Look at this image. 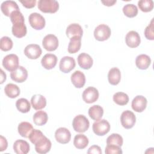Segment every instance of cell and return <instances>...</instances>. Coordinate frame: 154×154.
<instances>
[{"label": "cell", "mask_w": 154, "mask_h": 154, "mask_svg": "<svg viewBox=\"0 0 154 154\" xmlns=\"http://www.w3.org/2000/svg\"><path fill=\"white\" fill-rule=\"evenodd\" d=\"M117 1L116 0H113V1H111V0H106V1H102L101 2L102 4H103L105 5L106 6H112L115 3H116Z\"/></svg>", "instance_id": "obj_45"}, {"label": "cell", "mask_w": 154, "mask_h": 154, "mask_svg": "<svg viewBox=\"0 0 154 154\" xmlns=\"http://www.w3.org/2000/svg\"><path fill=\"white\" fill-rule=\"evenodd\" d=\"M57 60L58 59L55 55L52 54H46L42 58L41 64L45 69L51 70L55 67Z\"/></svg>", "instance_id": "obj_19"}, {"label": "cell", "mask_w": 154, "mask_h": 154, "mask_svg": "<svg viewBox=\"0 0 154 154\" xmlns=\"http://www.w3.org/2000/svg\"><path fill=\"white\" fill-rule=\"evenodd\" d=\"M28 20L31 27L36 30L42 29L45 26V19L40 13H32L29 16Z\"/></svg>", "instance_id": "obj_8"}, {"label": "cell", "mask_w": 154, "mask_h": 154, "mask_svg": "<svg viewBox=\"0 0 154 154\" xmlns=\"http://www.w3.org/2000/svg\"><path fill=\"white\" fill-rule=\"evenodd\" d=\"M87 153L88 154H92V153H97V154H101L102 153V150L100 147L99 146L97 145H93L91 146L88 150Z\"/></svg>", "instance_id": "obj_43"}, {"label": "cell", "mask_w": 154, "mask_h": 154, "mask_svg": "<svg viewBox=\"0 0 154 154\" xmlns=\"http://www.w3.org/2000/svg\"><path fill=\"white\" fill-rule=\"evenodd\" d=\"M34 145L35 151L40 154H45L49 152L52 147L51 141L45 135L40 138Z\"/></svg>", "instance_id": "obj_9"}, {"label": "cell", "mask_w": 154, "mask_h": 154, "mask_svg": "<svg viewBox=\"0 0 154 154\" xmlns=\"http://www.w3.org/2000/svg\"><path fill=\"white\" fill-rule=\"evenodd\" d=\"M70 79L73 85L78 88L83 87L85 84V75L79 70L75 71L72 74Z\"/></svg>", "instance_id": "obj_21"}, {"label": "cell", "mask_w": 154, "mask_h": 154, "mask_svg": "<svg viewBox=\"0 0 154 154\" xmlns=\"http://www.w3.org/2000/svg\"><path fill=\"white\" fill-rule=\"evenodd\" d=\"M105 152L106 154H122L123 153L120 146L114 144H107Z\"/></svg>", "instance_id": "obj_40"}, {"label": "cell", "mask_w": 154, "mask_h": 154, "mask_svg": "<svg viewBox=\"0 0 154 154\" xmlns=\"http://www.w3.org/2000/svg\"><path fill=\"white\" fill-rule=\"evenodd\" d=\"M82 99L85 103H91L96 102L99 98V91L93 87H88L82 93Z\"/></svg>", "instance_id": "obj_13"}, {"label": "cell", "mask_w": 154, "mask_h": 154, "mask_svg": "<svg viewBox=\"0 0 154 154\" xmlns=\"http://www.w3.org/2000/svg\"><path fill=\"white\" fill-rule=\"evenodd\" d=\"M147 101L146 98L141 95H138L135 96L131 103L132 108L137 112H143L147 106Z\"/></svg>", "instance_id": "obj_16"}, {"label": "cell", "mask_w": 154, "mask_h": 154, "mask_svg": "<svg viewBox=\"0 0 154 154\" xmlns=\"http://www.w3.org/2000/svg\"><path fill=\"white\" fill-rule=\"evenodd\" d=\"M30 149L29 143L23 140H17L13 144L14 152L17 154H26Z\"/></svg>", "instance_id": "obj_22"}, {"label": "cell", "mask_w": 154, "mask_h": 154, "mask_svg": "<svg viewBox=\"0 0 154 154\" xmlns=\"http://www.w3.org/2000/svg\"><path fill=\"white\" fill-rule=\"evenodd\" d=\"M153 19L150 21V24L146 26L144 30V35L147 40H154V33H153Z\"/></svg>", "instance_id": "obj_41"}, {"label": "cell", "mask_w": 154, "mask_h": 154, "mask_svg": "<svg viewBox=\"0 0 154 154\" xmlns=\"http://www.w3.org/2000/svg\"><path fill=\"white\" fill-rule=\"evenodd\" d=\"M33 129L32 125L27 122H22L20 123L17 128L19 135L24 138H28L29 135Z\"/></svg>", "instance_id": "obj_28"}, {"label": "cell", "mask_w": 154, "mask_h": 154, "mask_svg": "<svg viewBox=\"0 0 154 154\" xmlns=\"http://www.w3.org/2000/svg\"><path fill=\"white\" fill-rule=\"evenodd\" d=\"M72 126L76 132L83 133L88 129L90 122L85 116L79 114L74 117L72 122Z\"/></svg>", "instance_id": "obj_2"}, {"label": "cell", "mask_w": 154, "mask_h": 154, "mask_svg": "<svg viewBox=\"0 0 154 154\" xmlns=\"http://www.w3.org/2000/svg\"><path fill=\"white\" fill-rule=\"evenodd\" d=\"M88 138L87 136L82 134L76 135L73 140V144L78 149H85L88 146Z\"/></svg>", "instance_id": "obj_27"}, {"label": "cell", "mask_w": 154, "mask_h": 154, "mask_svg": "<svg viewBox=\"0 0 154 154\" xmlns=\"http://www.w3.org/2000/svg\"><path fill=\"white\" fill-rule=\"evenodd\" d=\"M43 48L48 51H54L56 50L58 46V39L54 34L46 35L42 40Z\"/></svg>", "instance_id": "obj_10"}, {"label": "cell", "mask_w": 154, "mask_h": 154, "mask_svg": "<svg viewBox=\"0 0 154 154\" xmlns=\"http://www.w3.org/2000/svg\"><path fill=\"white\" fill-rule=\"evenodd\" d=\"M75 66V60L73 57L65 56L61 59L59 64V68L62 72L67 73L72 70Z\"/></svg>", "instance_id": "obj_11"}, {"label": "cell", "mask_w": 154, "mask_h": 154, "mask_svg": "<svg viewBox=\"0 0 154 154\" xmlns=\"http://www.w3.org/2000/svg\"><path fill=\"white\" fill-rule=\"evenodd\" d=\"M125 42L129 47L135 48L140 45L141 43V38L137 32L135 31H130L126 35Z\"/></svg>", "instance_id": "obj_17"}, {"label": "cell", "mask_w": 154, "mask_h": 154, "mask_svg": "<svg viewBox=\"0 0 154 154\" xmlns=\"http://www.w3.org/2000/svg\"><path fill=\"white\" fill-rule=\"evenodd\" d=\"M138 5L142 11L149 12L153 8V1L152 0H141L138 2Z\"/></svg>", "instance_id": "obj_37"}, {"label": "cell", "mask_w": 154, "mask_h": 154, "mask_svg": "<svg viewBox=\"0 0 154 154\" xmlns=\"http://www.w3.org/2000/svg\"><path fill=\"white\" fill-rule=\"evenodd\" d=\"M10 20L13 23L12 34L17 38H22L26 35V26L25 25V19L20 10L13 11L10 16Z\"/></svg>", "instance_id": "obj_1"}, {"label": "cell", "mask_w": 154, "mask_h": 154, "mask_svg": "<svg viewBox=\"0 0 154 154\" xmlns=\"http://www.w3.org/2000/svg\"><path fill=\"white\" fill-rule=\"evenodd\" d=\"M1 10L5 16L10 17L13 11L19 10V8L15 1H5L1 5Z\"/></svg>", "instance_id": "obj_18"}, {"label": "cell", "mask_w": 154, "mask_h": 154, "mask_svg": "<svg viewBox=\"0 0 154 154\" xmlns=\"http://www.w3.org/2000/svg\"><path fill=\"white\" fill-rule=\"evenodd\" d=\"M42 50L40 46L37 44H29L24 49L25 55L29 59L35 60L40 57Z\"/></svg>", "instance_id": "obj_12"}, {"label": "cell", "mask_w": 154, "mask_h": 154, "mask_svg": "<svg viewBox=\"0 0 154 154\" xmlns=\"http://www.w3.org/2000/svg\"><path fill=\"white\" fill-rule=\"evenodd\" d=\"M81 46V37L75 36L70 38L68 45V52L70 54H75L78 52Z\"/></svg>", "instance_id": "obj_30"}, {"label": "cell", "mask_w": 154, "mask_h": 154, "mask_svg": "<svg viewBox=\"0 0 154 154\" xmlns=\"http://www.w3.org/2000/svg\"><path fill=\"white\" fill-rule=\"evenodd\" d=\"M111 34L110 28L105 24H100L96 26L94 31V36L98 41H105L108 40Z\"/></svg>", "instance_id": "obj_6"}, {"label": "cell", "mask_w": 154, "mask_h": 154, "mask_svg": "<svg viewBox=\"0 0 154 154\" xmlns=\"http://www.w3.org/2000/svg\"><path fill=\"white\" fill-rule=\"evenodd\" d=\"M6 80V74L1 69V84H2Z\"/></svg>", "instance_id": "obj_46"}, {"label": "cell", "mask_w": 154, "mask_h": 154, "mask_svg": "<svg viewBox=\"0 0 154 154\" xmlns=\"http://www.w3.org/2000/svg\"><path fill=\"white\" fill-rule=\"evenodd\" d=\"M33 122L37 126H43L45 125L48 120V116L46 112L43 111H38L33 115Z\"/></svg>", "instance_id": "obj_32"}, {"label": "cell", "mask_w": 154, "mask_h": 154, "mask_svg": "<svg viewBox=\"0 0 154 154\" xmlns=\"http://www.w3.org/2000/svg\"><path fill=\"white\" fill-rule=\"evenodd\" d=\"M13 46V43L12 40L7 37L4 36L1 38L0 40V48L3 51H8L11 49Z\"/></svg>", "instance_id": "obj_38"}, {"label": "cell", "mask_w": 154, "mask_h": 154, "mask_svg": "<svg viewBox=\"0 0 154 154\" xmlns=\"http://www.w3.org/2000/svg\"><path fill=\"white\" fill-rule=\"evenodd\" d=\"M10 77L14 82L22 83L26 80L28 78V72L25 67L19 66L17 69L11 72Z\"/></svg>", "instance_id": "obj_15"}, {"label": "cell", "mask_w": 154, "mask_h": 154, "mask_svg": "<svg viewBox=\"0 0 154 154\" xmlns=\"http://www.w3.org/2000/svg\"><path fill=\"white\" fill-rule=\"evenodd\" d=\"M151 63V59L149 56L146 54H140L136 57L135 64L141 70L147 69Z\"/></svg>", "instance_id": "obj_25"}, {"label": "cell", "mask_w": 154, "mask_h": 154, "mask_svg": "<svg viewBox=\"0 0 154 154\" xmlns=\"http://www.w3.org/2000/svg\"><path fill=\"white\" fill-rule=\"evenodd\" d=\"M94 133L98 136H103L109 132L110 130L109 123L105 119L96 120L92 126Z\"/></svg>", "instance_id": "obj_4"}, {"label": "cell", "mask_w": 154, "mask_h": 154, "mask_svg": "<svg viewBox=\"0 0 154 154\" xmlns=\"http://www.w3.org/2000/svg\"><path fill=\"white\" fill-rule=\"evenodd\" d=\"M55 138L59 143L67 144L70 141L71 133L66 128H59L55 132Z\"/></svg>", "instance_id": "obj_14"}, {"label": "cell", "mask_w": 154, "mask_h": 154, "mask_svg": "<svg viewBox=\"0 0 154 154\" xmlns=\"http://www.w3.org/2000/svg\"><path fill=\"white\" fill-rule=\"evenodd\" d=\"M122 125L125 129H129L134 127L136 122V117L133 112L129 110L124 111L120 116Z\"/></svg>", "instance_id": "obj_7"}, {"label": "cell", "mask_w": 154, "mask_h": 154, "mask_svg": "<svg viewBox=\"0 0 154 154\" xmlns=\"http://www.w3.org/2000/svg\"><path fill=\"white\" fill-rule=\"evenodd\" d=\"M37 5L38 8L45 13H56L59 8V4L55 0H40Z\"/></svg>", "instance_id": "obj_3"}, {"label": "cell", "mask_w": 154, "mask_h": 154, "mask_svg": "<svg viewBox=\"0 0 154 154\" xmlns=\"http://www.w3.org/2000/svg\"><path fill=\"white\" fill-rule=\"evenodd\" d=\"M16 106L18 111L22 113H26L30 111L31 105L25 98H20L16 102Z\"/></svg>", "instance_id": "obj_33"}, {"label": "cell", "mask_w": 154, "mask_h": 154, "mask_svg": "<svg viewBox=\"0 0 154 154\" xmlns=\"http://www.w3.org/2000/svg\"><path fill=\"white\" fill-rule=\"evenodd\" d=\"M123 143L122 137L119 134H112L106 139L107 144H114L119 146H122Z\"/></svg>", "instance_id": "obj_36"}, {"label": "cell", "mask_w": 154, "mask_h": 154, "mask_svg": "<svg viewBox=\"0 0 154 154\" xmlns=\"http://www.w3.org/2000/svg\"><path fill=\"white\" fill-rule=\"evenodd\" d=\"M4 92L5 94L10 98H15L17 97L20 93L19 87L14 84H7L4 88Z\"/></svg>", "instance_id": "obj_31"}, {"label": "cell", "mask_w": 154, "mask_h": 154, "mask_svg": "<svg viewBox=\"0 0 154 154\" xmlns=\"http://www.w3.org/2000/svg\"><path fill=\"white\" fill-rule=\"evenodd\" d=\"M103 114V108L98 105L91 106L88 109V115L90 117L94 120L101 119Z\"/></svg>", "instance_id": "obj_29"}, {"label": "cell", "mask_w": 154, "mask_h": 154, "mask_svg": "<svg viewBox=\"0 0 154 154\" xmlns=\"http://www.w3.org/2000/svg\"><path fill=\"white\" fill-rule=\"evenodd\" d=\"M43 135H44L41 131L34 129L29 135L28 138L32 144H35L37 143V141L40 138H41Z\"/></svg>", "instance_id": "obj_39"}, {"label": "cell", "mask_w": 154, "mask_h": 154, "mask_svg": "<svg viewBox=\"0 0 154 154\" xmlns=\"http://www.w3.org/2000/svg\"><path fill=\"white\" fill-rule=\"evenodd\" d=\"M3 67L9 72H13L18 68L19 57L17 55L11 54L6 55L2 60Z\"/></svg>", "instance_id": "obj_5"}, {"label": "cell", "mask_w": 154, "mask_h": 154, "mask_svg": "<svg viewBox=\"0 0 154 154\" xmlns=\"http://www.w3.org/2000/svg\"><path fill=\"white\" fill-rule=\"evenodd\" d=\"M108 79L109 84L112 85H117L121 79V72L117 67L111 69L108 73Z\"/></svg>", "instance_id": "obj_26"}, {"label": "cell", "mask_w": 154, "mask_h": 154, "mask_svg": "<svg viewBox=\"0 0 154 154\" xmlns=\"http://www.w3.org/2000/svg\"><path fill=\"white\" fill-rule=\"evenodd\" d=\"M20 3L26 8H31L35 7L36 4V0H24V1H20Z\"/></svg>", "instance_id": "obj_42"}, {"label": "cell", "mask_w": 154, "mask_h": 154, "mask_svg": "<svg viewBox=\"0 0 154 154\" xmlns=\"http://www.w3.org/2000/svg\"><path fill=\"white\" fill-rule=\"evenodd\" d=\"M0 151L3 152L5 150L8 146V143L6 138L2 135L0 136Z\"/></svg>", "instance_id": "obj_44"}, {"label": "cell", "mask_w": 154, "mask_h": 154, "mask_svg": "<svg viewBox=\"0 0 154 154\" xmlns=\"http://www.w3.org/2000/svg\"><path fill=\"white\" fill-rule=\"evenodd\" d=\"M113 101L119 105H125L129 102V96L123 92H117L113 95Z\"/></svg>", "instance_id": "obj_34"}, {"label": "cell", "mask_w": 154, "mask_h": 154, "mask_svg": "<svg viewBox=\"0 0 154 154\" xmlns=\"http://www.w3.org/2000/svg\"><path fill=\"white\" fill-rule=\"evenodd\" d=\"M66 34L67 37L69 38L75 36L82 37L83 30L81 26L78 23H71L67 27Z\"/></svg>", "instance_id": "obj_23"}, {"label": "cell", "mask_w": 154, "mask_h": 154, "mask_svg": "<svg viewBox=\"0 0 154 154\" xmlns=\"http://www.w3.org/2000/svg\"><path fill=\"white\" fill-rule=\"evenodd\" d=\"M78 63L82 69L88 70L93 66V60L89 54L83 52L78 56Z\"/></svg>", "instance_id": "obj_20"}, {"label": "cell", "mask_w": 154, "mask_h": 154, "mask_svg": "<svg viewBox=\"0 0 154 154\" xmlns=\"http://www.w3.org/2000/svg\"><path fill=\"white\" fill-rule=\"evenodd\" d=\"M31 103L34 109L40 110L45 108L46 105V99L41 94H34L31 99Z\"/></svg>", "instance_id": "obj_24"}, {"label": "cell", "mask_w": 154, "mask_h": 154, "mask_svg": "<svg viewBox=\"0 0 154 154\" xmlns=\"http://www.w3.org/2000/svg\"><path fill=\"white\" fill-rule=\"evenodd\" d=\"M138 8L137 6L133 4H126L123 8L124 14L130 18L135 17L138 14Z\"/></svg>", "instance_id": "obj_35"}]
</instances>
